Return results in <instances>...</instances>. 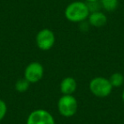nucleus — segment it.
<instances>
[{
	"label": "nucleus",
	"mask_w": 124,
	"mask_h": 124,
	"mask_svg": "<svg viewBox=\"0 0 124 124\" xmlns=\"http://www.w3.org/2000/svg\"><path fill=\"white\" fill-rule=\"evenodd\" d=\"M78 87V83L75 78L71 77H67L60 82V89L63 95H71L75 93Z\"/></svg>",
	"instance_id": "0eeeda50"
},
{
	"label": "nucleus",
	"mask_w": 124,
	"mask_h": 124,
	"mask_svg": "<svg viewBox=\"0 0 124 124\" xmlns=\"http://www.w3.org/2000/svg\"><path fill=\"white\" fill-rule=\"evenodd\" d=\"M110 84L113 88H119L123 84L124 82V77L122 73L120 72H115L109 78Z\"/></svg>",
	"instance_id": "1a4fd4ad"
},
{
	"label": "nucleus",
	"mask_w": 124,
	"mask_h": 124,
	"mask_svg": "<svg viewBox=\"0 0 124 124\" xmlns=\"http://www.w3.org/2000/svg\"><path fill=\"white\" fill-rule=\"evenodd\" d=\"M31 83L26 79V78H21V79L17 80L15 84V88L17 92L19 93H25L28 90Z\"/></svg>",
	"instance_id": "9d476101"
},
{
	"label": "nucleus",
	"mask_w": 124,
	"mask_h": 124,
	"mask_svg": "<svg viewBox=\"0 0 124 124\" xmlns=\"http://www.w3.org/2000/svg\"><path fill=\"white\" fill-rule=\"evenodd\" d=\"M112 88L109 79L103 77H96L89 83V90L98 98H105L111 93Z\"/></svg>",
	"instance_id": "f03ea898"
},
{
	"label": "nucleus",
	"mask_w": 124,
	"mask_h": 124,
	"mask_svg": "<svg viewBox=\"0 0 124 124\" xmlns=\"http://www.w3.org/2000/svg\"><path fill=\"white\" fill-rule=\"evenodd\" d=\"M88 1V3H95V2H98V1H100V0H86Z\"/></svg>",
	"instance_id": "ddd939ff"
},
{
	"label": "nucleus",
	"mask_w": 124,
	"mask_h": 124,
	"mask_svg": "<svg viewBox=\"0 0 124 124\" xmlns=\"http://www.w3.org/2000/svg\"><path fill=\"white\" fill-rule=\"evenodd\" d=\"M36 43L38 48L43 51L51 49L55 43V35L48 28L40 30L36 36Z\"/></svg>",
	"instance_id": "20e7f679"
},
{
	"label": "nucleus",
	"mask_w": 124,
	"mask_h": 124,
	"mask_svg": "<svg viewBox=\"0 0 124 124\" xmlns=\"http://www.w3.org/2000/svg\"><path fill=\"white\" fill-rule=\"evenodd\" d=\"M122 100H123V102H124V89H123L122 93Z\"/></svg>",
	"instance_id": "4468645a"
},
{
	"label": "nucleus",
	"mask_w": 124,
	"mask_h": 124,
	"mask_svg": "<svg viewBox=\"0 0 124 124\" xmlns=\"http://www.w3.org/2000/svg\"><path fill=\"white\" fill-rule=\"evenodd\" d=\"M26 124H55V121L51 113L43 109H38L30 113Z\"/></svg>",
	"instance_id": "39448f33"
},
{
	"label": "nucleus",
	"mask_w": 124,
	"mask_h": 124,
	"mask_svg": "<svg viewBox=\"0 0 124 124\" xmlns=\"http://www.w3.org/2000/svg\"><path fill=\"white\" fill-rule=\"evenodd\" d=\"M7 105L3 100L0 99V122L5 117L6 114H7Z\"/></svg>",
	"instance_id": "f8f14e48"
},
{
	"label": "nucleus",
	"mask_w": 124,
	"mask_h": 124,
	"mask_svg": "<svg viewBox=\"0 0 124 124\" xmlns=\"http://www.w3.org/2000/svg\"><path fill=\"white\" fill-rule=\"evenodd\" d=\"M102 7L106 11H114L118 6V0H100Z\"/></svg>",
	"instance_id": "9b49d317"
},
{
	"label": "nucleus",
	"mask_w": 124,
	"mask_h": 124,
	"mask_svg": "<svg viewBox=\"0 0 124 124\" xmlns=\"http://www.w3.org/2000/svg\"><path fill=\"white\" fill-rule=\"evenodd\" d=\"M58 110L64 117H71L78 111V103L77 99L71 95H62L58 100Z\"/></svg>",
	"instance_id": "7ed1b4c3"
},
{
	"label": "nucleus",
	"mask_w": 124,
	"mask_h": 124,
	"mask_svg": "<svg viewBox=\"0 0 124 124\" xmlns=\"http://www.w3.org/2000/svg\"><path fill=\"white\" fill-rule=\"evenodd\" d=\"M44 73V69L39 62H31L26 67L24 71V78L30 83H38L42 80Z\"/></svg>",
	"instance_id": "423d86ee"
},
{
	"label": "nucleus",
	"mask_w": 124,
	"mask_h": 124,
	"mask_svg": "<svg viewBox=\"0 0 124 124\" xmlns=\"http://www.w3.org/2000/svg\"><path fill=\"white\" fill-rule=\"evenodd\" d=\"M88 23L92 26L100 28L104 26L107 22V17L103 12L100 11H93L89 14L88 17Z\"/></svg>",
	"instance_id": "6e6552de"
},
{
	"label": "nucleus",
	"mask_w": 124,
	"mask_h": 124,
	"mask_svg": "<svg viewBox=\"0 0 124 124\" xmlns=\"http://www.w3.org/2000/svg\"><path fill=\"white\" fill-rule=\"evenodd\" d=\"M90 14L88 4L82 1H75L66 6L65 16L66 20L73 23H79L88 19Z\"/></svg>",
	"instance_id": "f257e3e1"
}]
</instances>
